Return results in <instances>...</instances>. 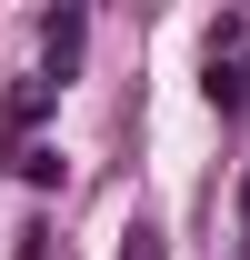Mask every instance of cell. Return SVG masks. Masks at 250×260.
I'll return each mask as SVG.
<instances>
[{"mask_svg": "<svg viewBox=\"0 0 250 260\" xmlns=\"http://www.w3.org/2000/svg\"><path fill=\"white\" fill-rule=\"evenodd\" d=\"M210 100L220 110H250V20H220L210 30Z\"/></svg>", "mask_w": 250, "mask_h": 260, "instance_id": "cell-1", "label": "cell"}, {"mask_svg": "<svg viewBox=\"0 0 250 260\" xmlns=\"http://www.w3.org/2000/svg\"><path fill=\"white\" fill-rule=\"evenodd\" d=\"M40 50H50V90H60L70 70H80V10H60V20L40 30Z\"/></svg>", "mask_w": 250, "mask_h": 260, "instance_id": "cell-2", "label": "cell"}, {"mask_svg": "<svg viewBox=\"0 0 250 260\" xmlns=\"http://www.w3.org/2000/svg\"><path fill=\"white\" fill-rule=\"evenodd\" d=\"M40 110H50V80H20V90H10V110H0V130H30Z\"/></svg>", "mask_w": 250, "mask_h": 260, "instance_id": "cell-3", "label": "cell"}, {"mask_svg": "<svg viewBox=\"0 0 250 260\" xmlns=\"http://www.w3.org/2000/svg\"><path fill=\"white\" fill-rule=\"evenodd\" d=\"M120 260H170V240H160V230L140 220V230H120Z\"/></svg>", "mask_w": 250, "mask_h": 260, "instance_id": "cell-4", "label": "cell"}, {"mask_svg": "<svg viewBox=\"0 0 250 260\" xmlns=\"http://www.w3.org/2000/svg\"><path fill=\"white\" fill-rule=\"evenodd\" d=\"M240 240H250V170H240Z\"/></svg>", "mask_w": 250, "mask_h": 260, "instance_id": "cell-5", "label": "cell"}]
</instances>
